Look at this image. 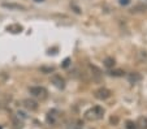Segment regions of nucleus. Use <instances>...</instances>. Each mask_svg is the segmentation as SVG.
I'll return each mask as SVG.
<instances>
[{
  "mask_svg": "<svg viewBox=\"0 0 147 129\" xmlns=\"http://www.w3.org/2000/svg\"><path fill=\"white\" fill-rule=\"evenodd\" d=\"M29 93L31 94V97L39 99V101H45V99L48 97L47 89L43 86H31L30 89H29Z\"/></svg>",
  "mask_w": 147,
  "mask_h": 129,
  "instance_id": "obj_2",
  "label": "nucleus"
},
{
  "mask_svg": "<svg viewBox=\"0 0 147 129\" xmlns=\"http://www.w3.org/2000/svg\"><path fill=\"white\" fill-rule=\"evenodd\" d=\"M128 129H137L138 126H137L136 123H131V121H128V126H126Z\"/></svg>",
  "mask_w": 147,
  "mask_h": 129,
  "instance_id": "obj_13",
  "label": "nucleus"
},
{
  "mask_svg": "<svg viewBox=\"0 0 147 129\" xmlns=\"http://www.w3.org/2000/svg\"><path fill=\"white\" fill-rule=\"evenodd\" d=\"M103 115H104V108L100 106H95L85 113V118H86L87 120L92 121V120H99V119H102Z\"/></svg>",
  "mask_w": 147,
  "mask_h": 129,
  "instance_id": "obj_1",
  "label": "nucleus"
},
{
  "mask_svg": "<svg viewBox=\"0 0 147 129\" xmlns=\"http://www.w3.org/2000/svg\"><path fill=\"white\" fill-rule=\"evenodd\" d=\"M35 1H38V3H40V1H45V0H35Z\"/></svg>",
  "mask_w": 147,
  "mask_h": 129,
  "instance_id": "obj_17",
  "label": "nucleus"
},
{
  "mask_svg": "<svg viewBox=\"0 0 147 129\" xmlns=\"http://www.w3.org/2000/svg\"><path fill=\"white\" fill-rule=\"evenodd\" d=\"M22 103H24V107L30 109V111H35V109L38 108V103H36L35 101H33V99H25Z\"/></svg>",
  "mask_w": 147,
  "mask_h": 129,
  "instance_id": "obj_6",
  "label": "nucleus"
},
{
  "mask_svg": "<svg viewBox=\"0 0 147 129\" xmlns=\"http://www.w3.org/2000/svg\"><path fill=\"white\" fill-rule=\"evenodd\" d=\"M69 63H70V59H65V60H64V64H63V67L67 68L68 65H69Z\"/></svg>",
  "mask_w": 147,
  "mask_h": 129,
  "instance_id": "obj_16",
  "label": "nucleus"
},
{
  "mask_svg": "<svg viewBox=\"0 0 147 129\" xmlns=\"http://www.w3.org/2000/svg\"><path fill=\"white\" fill-rule=\"evenodd\" d=\"M1 7L5 9H9V11H25V7L21 5V4H17V3H3Z\"/></svg>",
  "mask_w": 147,
  "mask_h": 129,
  "instance_id": "obj_5",
  "label": "nucleus"
},
{
  "mask_svg": "<svg viewBox=\"0 0 147 129\" xmlns=\"http://www.w3.org/2000/svg\"><path fill=\"white\" fill-rule=\"evenodd\" d=\"M40 70L43 73H51V72H53V70H55V68H53V67H42Z\"/></svg>",
  "mask_w": 147,
  "mask_h": 129,
  "instance_id": "obj_12",
  "label": "nucleus"
},
{
  "mask_svg": "<svg viewBox=\"0 0 147 129\" xmlns=\"http://www.w3.org/2000/svg\"><path fill=\"white\" fill-rule=\"evenodd\" d=\"M104 65H106L107 68H112L115 65V60L112 59V57H107V59L104 60Z\"/></svg>",
  "mask_w": 147,
  "mask_h": 129,
  "instance_id": "obj_10",
  "label": "nucleus"
},
{
  "mask_svg": "<svg viewBox=\"0 0 147 129\" xmlns=\"http://www.w3.org/2000/svg\"><path fill=\"white\" fill-rule=\"evenodd\" d=\"M51 81H52V84L55 85L57 89H64L65 87V80L63 78L60 74H53V76L51 77Z\"/></svg>",
  "mask_w": 147,
  "mask_h": 129,
  "instance_id": "obj_4",
  "label": "nucleus"
},
{
  "mask_svg": "<svg viewBox=\"0 0 147 129\" xmlns=\"http://www.w3.org/2000/svg\"><path fill=\"white\" fill-rule=\"evenodd\" d=\"M7 30L11 31V33H20V31L22 30V26L14 24V25H9L8 28H7Z\"/></svg>",
  "mask_w": 147,
  "mask_h": 129,
  "instance_id": "obj_9",
  "label": "nucleus"
},
{
  "mask_svg": "<svg viewBox=\"0 0 147 129\" xmlns=\"http://www.w3.org/2000/svg\"><path fill=\"white\" fill-rule=\"evenodd\" d=\"M112 76H124V72L122 70H115V72H111Z\"/></svg>",
  "mask_w": 147,
  "mask_h": 129,
  "instance_id": "obj_14",
  "label": "nucleus"
},
{
  "mask_svg": "<svg viewBox=\"0 0 147 129\" xmlns=\"http://www.w3.org/2000/svg\"><path fill=\"white\" fill-rule=\"evenodd\" d=\"M141 74L139 73H136V72H133V73H129L128 74V80L130 81V84H137V82H139L141 81Z\"/></svg>",
  "mask_w": 147,
  "mask_h": 129,
  "instance_id": "obj_7",
  "label": "nucleus"
},
{
  "mask_svg": "<svg viewBox=\"0 0 147 129\" xmlns=\"http://www.w3.org/2000/svg\"><path fill=\"white\" fill-rule=\"evenodd\" d=\"M95 97L98 99H100V101H104V99H108L111 97V91L108 89H106V87H100V89H98L95 91Z\"/></svg>",
  "mask_w": 147,
  "mask_h": 129,
  "instance_id": "obj_3",
  "label": "nucleus"
},
{
  "mask_svg": "<svg viewBox=\"0 0 147 129\" xmlns=\"http://www.w3.org/2000/svg\"><path fill=\"white\" fill-rule=\"evenodd\" d=\"M56 118H57V111H56V109H52V111H50L47 115V121L50 124H55Z\"/></svg>",
  "mask_w": 147,
  "mask_h": 129,
  "instance_id": "obj_8",
  "label": "nucleus"
},
{
  "mask_svg": "<svg viewBox=\"0 0 147 129\" xmlns=\"http://www.w3.org/2000/svg\"><path fill=\"white\" fill-rule=\"evenodd\" d=\"M129 3H130V0H120V4H121V5H128Z\"/></svg>",
  "mask_w": 147,
  "mask_h": 129,
  "instance_id": "obj_15",
  "label": "nucleus"
},
{
  "mask_svg": "<svg viewBox=\"0 0 147 129\" xmlns=\"http://www.w3.org/2000/svg\"><path fill=\"white\" fill-rule=\"evenodd\" d=\"M139 124H141V129H147V119L146 118H141L139 119Z\"/></svg>",
  "mask_w": 147,
  "mask_h": 129,
  "instance_id": "obj_11",
  "label": "nucleus"
}]
</instances>
